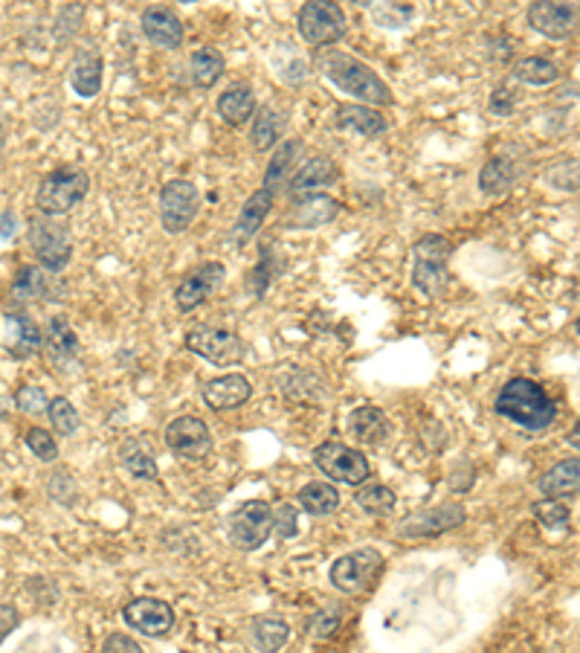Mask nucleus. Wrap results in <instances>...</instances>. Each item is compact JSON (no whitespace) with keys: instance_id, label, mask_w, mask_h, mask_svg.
Wrapping results in <instances>:
<instances>
[{"instance_id":"obj_1","label":"nucleus","mask_w":580,"mask_h":653,"mask_svg":"<svg viewBox=\"0 0 580 653\" xmlns=\"http://www.w3.org/2000/svg\"><path fill=\"white\" fill-rule=\"evenodd\" d=\"M316 67L320 74L343 94L354 96L357 105H368V108H386L395 103L392 88L368 65L361 59H354L343 50H320L316 52Z\"/></svg>"},{"instance_id":"obj_2","label":"nucleus","mask_w":580,"mask_h":653,"mask_svg":"<svg viewBox=\"0 0 580 653\" xmlns=\"http://www.w3.org/2000/svg\"><path fill=\"white\" fill-rule=\"evenodd\" d=\"M493 410H497L500 419L511 421V425L522 427V430H531V433H540V430L551 427L558 419V405L531 378H511L500 389Z\"/></svg>"},{"instance_id":"obj_3","label":"nucleus","mask_w":580,"mask_h":653,"mask_svg":"<svg viewBox=\"0 0 580 653\" xmlns=\"http://www.w3.org/2000/svg\"><path fill=\"white\" fill-rule=\"evenodd\" d=\"M450 256H453V244L439 233L421 235L415 247H412V287L421 296H439L450 285Z\"/></svg>"},{"instance_id":"obj_4","label":"nucleus","mask_w":580,"mask_h":653,"mask_svg":"<svg viewBox=\"0 0 580 653\" xmlns=\"http://www.w3.org/2000/svg\"><path fill=\"white\" fill-rule=\"evenodd\" d=\"M88 189L90 175L81 166H59V169H52L38 184V213L47 215V218H61V215H67L73 206H79L81 201L88 198Z\"/></svg>"},{"instance_id":"obj_5","label":"nucleus","mask_w":580,"mask_h":653,"mask_svg":"<svg viewBox=\"0 0 580 653\" xmlns=\"http://www.w3.org/2000/svg\"><path fill=\"white\" fill-rule=\"evenodd\" d=\"M27 242H30V250L36 253L41 271L61 273L73 259V235H70V227L65 221L59 218H47V215L32 218L30 227H27Z\"/></svg>"},{"instance_id":"obj_6","label":"nucleus","mask_w":580,"mask_h":653,"mask_svg":"<svg viewBox=\"0 0 580 653\" xmlns=\"http://www.w3.org/2000/svg\"><path fill=\"white\" fill-rule=\"evenodd\" d=\"M381 569H383L381 552L372 549V546H363V549H354L348 552V555H343V558L334 561V564H331L328 578L331 584H334V589H340V593L361 595L366 593V589L375 587Z\"/></svg>"},{"instance_id":"obj_7","label":"nucleus","mask_w":580,"mask_h":653,"mask_svg":"<svg viewBox=\"0 0 580 653\" xmlns=\"http://www.w3.org/2000/svg\"><path fill=\"white\" fill-rule=\"evenodd\" d=\"M186 349L204 358L213 367H236L247 358V345L233 329H215V325H200L186 334Z\"/></svg>"},{"instance_id":"obj_8","label":"nucleus","mask_w":580,"mask_h":653,"mask_svg":"<svg viewBox=\"0 0 580 653\" xmlns=\"http://www.w3.org/2000/svg\"><path fill=\"white\" fill-rule=\"evenodd\" d=\"M345 12L340 3H328V0H311L302 3L299 16H296V27L299 36L308 41L311 47H331L337 45L345 36Z\"/></svg>"},{"instance_id":"obj_9","label":"nucleus","mask_w":580,"mask_h":653,"mask_svg":"<svg viewBox=\"0 0 580 653\" xmlns=\"http://www.w3.org/2000/svg\"><path fill=\"white\" fill-rule=\"evenodd\" d=\"M314 465L334 483L357 485V488L366 485L368 474H372L366 456L361 450L348 448V445H340V441H323L314 450Z\"/></svg>"},{"instance_id":"obj_10","label":"nucleus","mask_w":580,"mask_h":653,"mask_svg":"<svg viewBox=\"0 0 580 653\" xmlns=\"http://www.w3.org/2000/svg\"><path fill=\"white\" fill-rule=\"evenodd\" d=\"M200 192L191 181H169L160 192V224L169 235H180L191 227V221L198 218Z\"/></svg>"},{"instance_id":"obj_11","label":"nucleus","mask_w":580,"mask_h":653,"mask_svg":"<svg viewBox=\"0 0 580 653\" xmlns=\"http://www.w3.org/2000/svg\"><path fill=\"white\" fill-rule=\"evenodd\" d=\"M273 535V508L265 499H250L244 503L233 517H229V540L242 552H256L267 544Z\"/></svg>"},{"instance_id":"obj_12","label":"nucleus","mask_w":580,"mask_h":653,"mask_svg":"<svg viewBox=\"0 0 580 653\" xmlns=\"http://www.w3.org/2000/svg\"><path fill=\"white\" fill-rule=\"evenodd\" d=\"M122 618L131 631L142 633V636L160 639L175 627V610L169 607L160 598H151V595H140V598H131V602L122 607Z\"/></svg>"},{"instance_id":"obj_13","label":"nucleus","mask_w":580,"mask_h":653,"mask_svg":"<svg viewBox=\"0 0 580 653\" xmlns=\"http://www.w3.org/2000/svg\"><path fill=\"white\" fill-rule=\"evenodd\" d=\"M227 276V267L220 265V262H204L200 267L184 276L180 285L175 287V305L180 314H189V311L200 309L209 296L215 294V287L224 282Z\"/></svg>"},{"instance_id":"obj_14","label":"nucleus","mask_w":580,"mask_h":653,"mask_svg":"<svg viewBox=\"0 0 580 653\" xmlns=\"http://www.w3.org/2000/svg\"><path fill=\"white\" fill-rule=\"evenodd\" d=\"M464 523V508L459 503H444L430 511H419L397 523V537H410V540H421V537L444 535L450 529H459Z\"/></svg>"},{"instance_id":"obj_15","label":"nucleus","mask_w":580,"mask_h":653,"mask_svg":"<svg viewBox=\"0 0 580 653\" xmlns=\"http://www.w3.org/2000/svg\"><path fill=\"white\" fill-rule=\"evenodd\" d=\"M166 445L175 456L204 459V456L213 454V433L198 416H180L166 427Z\"/></svg>"},{"instance_id":"obj_16","label":"nucleus","mask_w":580,"mask_h":653,"mask_svg":"<svg viewBox=\"0 0 580 653\" xmlns=\"http://www.w3.org/2000/svg\"><path fill=\"white\" fill-rule=\"evenodd\" d=\"M529 27L551 41H563L578 27V7L574 3H531L529 7Z\"/></svg>"},{"instance_id":"obj_17","label":"nucleus","mask_w":580,"mask_h":653,"mask_svg":"<svg viewBox=\"0 0 580 653\" xmlns=\"http://www.w3.org/2000/svg\"><path fill=\"white\" fill-rule=\"evenodd\" d=\"M345 206L340 204L337 198H331V195H311V198H302L296 201L294 209H291V215H285L282 218V227L287 230H316V227H325V224H331V221H337V215L343 213Z\"/></svg>"},{"instance_id":"obj_18","label":"nucleus","mask_w":580,"mask_h":653,"mask_svg":"<svg viewBox=\"0 0 580 653\" xmlns=\"http://www.w3.org/2000/svg\"><path fill=\"white\" fill-rule=\"evenodd\" d=\"M140 27L142 36H146L151 45L163 47V50H177L186 38L184 21L175 16V9L171 7H146L140 16Z\"/></svg>"},{"instance_id":"obj_19","label":"nucleus","mask_w":580,"mask_h":653,"mask_svg":"<svg viewBox=\"0 0 580 653\" xmlns=\"http://www.w3.org/2000/svg\"><path fill=\"white\" fill-rule=\"evenodd\" d=\"M337 163L331 160V157H314L305 166H299L296 175H291L287 195H291V201L311 198V195H320V189H325V186L337 184Z\"/></svg>"},{"instance_id":"obj_20","label":"nucleus","mask_w":580,"mask_h":653,"mask_svg":"<svg viewBox=\"0 0 580 653\" xmlns=\"http://www.w3.org/2000/svg\"><path fill=\"white\" fill-rule=\"evenodd\" d=\"M41 345H45V354L56 369H65L70 363H76L79 358L81 345L79 338H76L73 325L67 316H50V323L45 329V338H41Z\"/></svg>"},{"instance_id":"obj_21","label":"nucleus","mask_w":580,"mask_h":653,"mask_svg":"<svg viewBox=\"0 0 580 653\" xmlns=\"http://www.w3.org/2000/svg\"><path fill=\"white\" fill-rule=\"evenodd\" d=\"M253 387L244 374H224V378H215L204 387V401L206 407H213L215 412L238 410L250 401Z\"/></svg>"},{"instance_id":"obj_22","label":"nucleus","mask_w":580,"mask_h":653,"mask_svg":"<svg viewBox=\"0 0 580 653\" xmlns=\"http://www.w3.org/2000/svg\"><path fill=\"white\" fill-rule=\"evenodd\" d=\"M102 56L94 47H79L70 61V85L81 99H96L102 90Z\"/></svg>"},{"instance_id":"obj_23","label":"nucleus","mask_w":580,"mask_h":653,"mask_svg":"<svg viewBox=\"0 0 580 653\" xmlns=\"http://www.w3.org/2000/svg\"><path fill=\"white\" fill-rule=\"evenodd\" d=\"M7 349L16 360H27L41 349V329L23 309H9L7 314Z\"/></svg>"},{"instance_id":"obj_24","label":"nucleus","mask_w":580,"mask_h":653,"mask_svg":"<svg viewBox=\"0 0 580 653\" xmlns=\"http://www.w3.org/2000/svg\"><path fill=\"white\" fill-rule=\"evenodd\" d=\"M334 125H337L340 131H354L361 134V137H368V140H375V137L386 134V128H390L381 110L357 103L337 105V110H334Z\"/></svg>"},{"instance_id":"obj_25","label":"nucleus","mask_w":580,"mask_h":653,"mask_svg":"<svg viewBox=\"0 0 580 653\" xmlns=\"http://www.w3.org/2000/svg\"><path fill=\"white\" fill-rule=\"evenodd\" d=\"M273 201H276V195L267 192L265 186L253 192L250 198H247V204L242 206V213H238L236 218V227H233V244H236V247L250 244V238L258 233V230H262L267 213L273 209Z\"/></svg>"},{"instance_id":"obj_26","label":"nucleus","mask_w":580,"mask_h":653,"mask_svg":"<svg viewBox=\"0 0 580 653\" xmlns=\"http://www.w3.org/2000/svg\"><path fill=\"white\" fill-rule=\"evenodd\" d=\"M348 430H352V436L357 441L377 448V445L390 439V419L377 407H361V410H354L348 416Z\"/></svg>"},{"instance_id":"obj_27","label":"nucleus","mask_w":580,"mask_h":653,"mask_svg":"<svg viewBox=\"0 0 580 653\" xmlns=\"http://www.w3.org/2000/svg\"><path fill=\"white\" fill-rule=\"evenodd\" d=\"M578 485H580V462L572 456V459H563V462L554 465L545 477H540L537 488H540L543 499H563V497H574V494H578Z\"/></svg>"},{"instance_id":"obj_28","label":"nucleus","mask_w":580,"mask_h":653,"mask_svg":"<svg viewBox=\"0 0 580 653\" xmlns=\"http://www.w3.org/2000/svg\"><path fill=\"white\" fill-rule=\"evenodd\" d=\"M302 155V140H285L276 152H273L271 163H267L265 172V189L279 195V192H287V184H291V166L299 160Z\"/></svg>"},{"instance_id":"obj_29","label":"nucleus","mask_w":580,"mask_h":653,"mask_svg":"<svg viewBox=\"0 0 580 653\" xmlns=\"http://www.w3.org/2000/svg\"><path fill=\"white\" fill-rule=\"evenodd\" d=\"M218 114L220 119L233 128L244 125L256 114V94L250 85H233L218 96Z\"/></svg>"},{"instance_id":"obj_30","label":"nucleus","mask_w":580,"mask_h":653,"mask_svg":"<svg viewBox=\"0 0 580 653\" xmlns=\"http://www.w3.org/2000/svg\"><path fill=\"white\" fill-rule=\"evenodd\" d=\"M50 285L47 273L36 265H21L12 280V300H16V309H27L30 302L47 300L50 296Z\"/></svg>"},{"instance_id":"obj_31","label":"nucleus","mask_w":580,"mask_h":653,"mask_svg":"<svg viewBox=\"0 0 580 653\" xmlns=\"http://www.w3.org/2000/svg\"><path fill=\"white\" fill-rule=\"evenodd\" d=\"M291 639V627L279 616H258L250 622V642L258 653H279Z\"/></svg>"},{"instance_id":"obj_32","label":"nucleus","mask_w":580,"mask_h":653,"mask_svg":"<svg viewBox=\"0 0 580 653\" xmlns=\"http://www.w3.org/2000/svg\"><path fill=\"white\" fill-rule=\"evenodd\" d=\"M119 462L131 474L134 479H157V462L155 454H148L146 445L140 439H126L119 445Z\"/></svg>"},{"instance_id":"obj_33","label":"nucleus","mask_w":580,"mask_h":653,"mask_svg":"<svg viewBox=\"0 0 580 653\" xmlns=\"http://www.w3.org/2000/svg\"><path fill=\"white\" fill-rule=\"evenodd\" d=\"M514 181L517 169L508 157H491L482 166V172H479V189L485 192V195H505V192H511Z\"/></svg>"},{"instance_id":"obj_34","label":"nucleus","mask_w":580,"mask_h":653,"mask_svg":"<svg viewBox=\"0 0 580 653\" xmlns=\"http://www.w3.org/2000/svg\"><path fill=\"white\" fill-rule=\"evenodd\" d=\"M299 506L311 517H328L340 508V491L328 483H308L299 491Z\"/></svg>"},{"instance_id":"obj_35","label":"nucleus","mask_w":580,"mask_h":653,"mask_svg":"<svg viewBox=\"0 0 580 653\" xmlns=\"http://www.w3.org/2000/svg\"><path fill=\"white\" fill-rule=\"evenodd\" d=\"M282 128H285V117H282L279 110L276 108L258 110L250 128L253 148H256V152H267V148L276 146L282 137Z\"/></svg>"},{"instance_id":"obj_36","label":"nucleus","mask_w":580,"mask_h":653,"mask_svg":"<svg viewBox=\"0 0 580 653\" xmlns=\"http://www.w3.org/2000/svg\"><path fill=\"white\" fill-rule=\"evenodd\" d=\"M189 70L191 81H195L198 88H213L215 81L220 79V74H224V56H220L215 47H200V50L191 52Z\"/></svg>"},{"instance_id":"obj_37","label":"nucleus","mask_w":580,"mask_h":653,"mask_svg":"<svg viewBox=\"0 0 580 653\" xmlns=\"http://www.w3.org/2000/svg\"><path fill=\"white\" fill-rule=\"evenodd\" d=\"M514 76L525 85H534V88H545V85H554L560 79V67L551 59L543 56H529V59L517 61Z\"/></svg>"},{"instance_id":"obj_38","label":"nucleus","mask_w":580,"mask_h":653,"mask_svg":"<svg viewBox=\"0 0 580 653\" xmlns=\"http://www.w3.org/2000/svg\"><path fill=\"white\" fill-rule=\"evenodd\" d=\"M279 273H282V256L276 253V250L267 247V244H265V247H262V259H258V265L253 267L250 280H247V285H250L253 296H256V300H262V296H265L267 291H271L273 280H276Z\"/></svg>"},{"instance_id":"obj_39","label":"nucleus","mask_w":580,"mask_h":653,"mask_svg":"<svg viewBox=\"0 0 580 653\" xmlns=\"http://www.w3.org/2000/svg\"><path fill=\"white\" fill-rule=\"evenodd\" d=\"M354 503L372 517H386L395 511V494L386 485H361V491L354 494Z\"/></svg>"},{"instance_id":"obj_40","label":"nucleus","mask_w":580,"mask_h":653,"mask_svg":"<svg viewBox=\"0 0 580 653\" xmlns=\"http://www.w3.org/2000/svg\"><path fill=\"white\" fill-rule=\"evenodd\" d=\"M366 9L368 16H372V21H375L377 27H383V30H401V27H406V21L415 16V7H412V3H368Z\"/></svg>"},{"instance_id":"obj_41","label":"nucleus","mask_w":580,"mask_h":653,"mask_svg":"<svg viewBox=\"0 0 580 653\" xmlns=\"http://www.w3.org/2000/svg\"><path fill=\"white\" fill-rule=\"evenodd\" d=\"M47 416H50L52 430H56L59 436H73L81 425L79 410L70 405V398H61V396L52 398L50 407H47Z\"/></svg>"},{"instance_id":"obj_42","label":"nucleus","mask_w":580,"mask_h":653,"mask_svg":"<svg viewBox=\"0 0 580 653\" xmlns=\"http://www.w3.org/2000/svg\"><path fill=\"white\" fill-rule=\"evenodd\" d=\"M343 607H323L316 610L314 618L308 622V636L316 639V642H325V639L337 636L340 627H343Z\"/></svg>"},{"instance_id":"obj_43","label":"nucleus","mask_w":580,"mask_h":653,"mask_svg":"<svg viewBox=\"0 0 580 653\" xmlns=\"http://www.w3.org/2000/svg\"><path fill=\"white\" fill-rule=\"evenodd\" d=\"M531 514L537 517V523H543L545 529H566L569 526V508L560 503V499H540L531 506Z\"/></svg>"},{"instance_id":"obj_44","label":"nucleus","mask_w":580,"mask_h":653,"mask_svg":"<svg viewBox=\"0 0 580 653\" xmlns=\"http://www.w3.org/2000/svg\"><path fill=\"white\" fill-rule=\"evenodd\" d=\"M27 448H30L41 462H56V459H59V445H56L52 433H47L45 427H30V430H27Z\"/></svg>"},{"instance_id":"obj_45","label":"nucleus","mask_w":580,"mask_h":653,"mask_svg":"<svg viewBox=\"0 0 580 653\" xmlns=\"http://www.w3.org/2000/svg\"><path fill=\"white\" fill-rule=\"evenodd\" d=\"M16 407L23 412V416H36V419H38L41 412H47L50 401H47L45 389L27 383V387H21L16 392Z\"/></svg>"},{"instance_id":"obj_46","label":"nucleus","mask_w":580,"mask_h":653,"mask_svg":"<svg viewBox=\"0 0 580 653\" xmlns=\"http://www.w3.org/2000/svg\"><path fill=\"white\" fill-rule=\"evenodd\" d=\"M296 529H299V514L291 503H282L276 511H273V532L282 537V540H291L296 537Z\"/></svg>"},{"instance_id":"obj_47","label":"nucleus","mask_w":580,"mask_h":653,"mask_svg":"<svg viewBox=\"0 0 580 653\" xmlns=\"http://www.w3.org/2000/svg\"><path fill=\"white\" fill-rule=\"evenodd\" d=\"M102 653H146L131 636L126 633H110L102 642Z\"/></svg>"},{"instance_id":"obj_48","label":"nucleus","mask_w":580,"mask_h":653,"mask_svg":"<svg viewBox=\"0 0 580 653\" xmlns=\"http://www.w3.org/2000/svg\"><path fill=\"white\" fill-rule=\"evenodd\" d=\"M514 94L508 88H497L491 94V103H488V108H491V114H500V117H511L514 114Z\"/></svg>"},{"instance_id":"obj_49","label":"nucleus","mask_w":580,"mask_h":653,"mask_svg":"<svg viewBox=\"0 0 580 653\" xmlns=\"http://www.w3.org/2000/svg\"><path fill=\"white\" fill-rule=\"evenodd\" d=\"M21 616H18L16 607H9V604H0V645L7 642V636L18 627Z\"/></svg>"},{"instance_id":"obj_50","label":"nucleus","mask_w":580,"mask_h":653,"mask_svg":"<svg viewBox=\"0 0 580 653\" xmlns=\"http://www.w3.org/2000/svg\"><path fill=\"white\" fill-rule=\"evenodd\" d=\"M18 233V218L12 213H0V238H12Z\"/></svg>"},{"instance_id":"obj_51","label":"nucleus","mask_w":580,"mask_h":653,"mask_svg":"<svg viewBox=\"0 0 580 653\" xmlns=\"http://www.w3.org/2000/svg\"><path fill=\"white\" fill-rule=\"evenodd\" d=\"M0 416H3V398H0Z\"/></svg>"}]
</instances>
